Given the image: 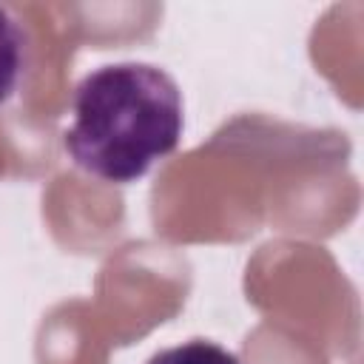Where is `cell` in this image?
Returning <instances> with one entry per match:
<instances>
[{
  "mask_svg": "<svg viewBox=\"0 0 364 364\" xmlns=\"http://www.w3.org/2000/svg\"><path fill=\"white\" fill-rule=\"evenodd\" d=\"M182 139V94L171 74L148 63L102 65L74 88L65 151L85 173L136 182Z\"/></svg>",
  "mask_w": 364,
  "mask_h": 364,
  "instance_id": "1",
  "label": "cell"
},
{
  "mask_svg": "<svg viewBox=\"0 0 364 364\" xmlns=\"http://www.w3.org/2000/svg\"><path fill=\"white\" fill-rule=\"evenodd\" d=\"M26 71V31L20 20L0 6V105L17 91Z\"/></svg>",
  "mask_w": 364,
  "mask_h": 364,
  "instance_id": "2",
  "label": "cell"
},
{
  "mask_svg": "<svg viewBox=\"0 0 364 364\" xmlns=\"http://www.w3.org/2000/svg\"><path fill=\"white\" fill-rule=\"evenodd\" d=\"M148 364H239V358L213 341L193 338L179 347L159 350L156 355H151Z\"/></svg>",
  "mask_w": 364,
  "mask_h": 364,
  "instance_id": "3",
  "label": "cell"
}]
</instances>
